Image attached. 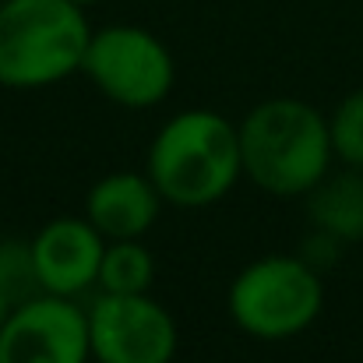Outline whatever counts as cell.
Wrapping results in <instances>:
<instances>
[{"instance_id": "6da1fadb", "label": "cell", "mask_w": 363, "mask_h": 363, "mask_svg": "<svg viewBox=\"0 0 363 363\" xmlns=\"http://www.w3.org/2000/svg\"><path fill=\"white\" fill-rule=\"evenodd\" d=\"M237 130L243 177L272 198H307L332 173L328 117L296 96L257 103Z\"/></svg>"}, {"instance_id": "7a4b0ae2", "label": "cell", "mask_w": 363, "mask_h": 363, "mask_svg": "<svg viewBox=\"0 0 363 363\" xmlns=\"http://www.w3.org/2000/svg\"><path fill=\"white\" fill-rule=\"evenodd\" d=\"M145 173L166 205L208 208L240 184V130L216 110H180L155 130Z\"/></svg>"}, {"instance_id": "3957f363", "label": "cell", "mask_w": 363, "mask_h": 363, "mask_svg": "<svg viewBox=\"0 0 363 363\" xmlns=\"http://www.w3.org/2000/svg\"><path fill=\"white\" fill-rule=\"evenodd\" d=\"M89 39L74 0H0V89L39 92L82 74Z\"/></svg>"}, {"instance_id": "277c9868", "label": "cell", "mask_w": 363, "mask_h": 363, "mask_svg": "<svg viewBox=\"0 0 363 363\" xmlns=\"http://www.w3.org/2000/svg\"><path fill=\"white\" fill-rule=\"evenodd\" d=\"M226 311L243 335L257 342L296 339L325 311V275L300 254L254 257L233 275Z\"/></svg>"}, {"instance_id": "5b68a950", "label": "cell", "mask_w": 363, "mask_h": 363, "mask_svg": "<svg viewBox=\"0 0 363 363\" xmlns=\"http://www.w3.org/2000/svg\"><path fill=\"white\" fill-rule=\"evenodd\" d=\"M82 74L113 106L152 110L169 99L177 85V60L155 32L141 25H106L92 28Z\"/></svg>"}, {"instance_id": "8992f818", "label": "cell", "mask_w": 363, "mask_h": 363, "mask_svg": "<svg viewBox=\"0 0 363 363\" xmlns=\"http://www.w3.org/2000/svg\"><path fill=\"white\" fill-rule=\"evenodd\" d=\"M89 311L92 363H173L177 318L152 293H96Z\"/></svg>"}, {"instance_id": "52a82bcc", "label": "cell", "mask_w": 363, "mask_h": 363, "mask_svg": "<svg viewBox=\"0 0 363 363\" xmlns=\"http://www.w3.org/2000/svg\"><path fill=\"white\" fill-rule=\"evenodd\" d=\"M0 363H92L89 311L53 293L14 303L0 325Z\"/></svg>"}, {"instance_id": "ba28073f", "label": "cell", "mask_w": 363, "mask_h": 363, "mask_svg": "<svg viewBox=\"0 0 363 363\" xmlns=\"http://www.w3.org/2000/svg\"><path fill=\"white\" fill-rule=\"evenodd\" d=\"M106 237L85 216H57L32 237V257L43 293L53 296H85L99 286Z\"/></svg>"}, {"instance_id": "9c48e42d", "label": "cell", "mask_w": 363, "mask_h": 363, "mask_svg": "<svg viewBox=\"0 0 363 363\" xmlns=\"http://www.w3.org/2000/svg\"><path fill=\"white\" fill-rule=\"evenodd\" d=\"M162 194L148 173L117 169L99 177L85 194V219L106 240H145L162 216Z\"/></svg>"}, {"instance_id": "30bf717a", "label": "cell", "mask_w": 363, "mask_h": 363, "mask_svg": "<svg viewBox=\"0 0 363 363\" xmlns=\"http://www.w3.org/2000/svg\"><path fill=\"white\" fill-rule=\"evenodd\" d=\"M307 219L311 226L339 237L342 243L363 240V169L346 166L328 173L307 194Z\"/></svg>"}, {"instance_id": "8fae6325", "label": "cell", "mask_w": 363, "mask_h": 363, "mask_svg": "<svg viewBox=\"0 0 363 363\" xmlns=\"http://www.w3.org/2000/svg\"><path fill=\"white\" fill-rule=\"evenodd\" d=\"M155 257L141 240H106L96 293H152Z\"/></svg>"}, {"instance_id": "7c38bea8", "label": "cell", "mask_w": 363, "mask_h": 363, "mask_svg": "<svg viewBox=\"0 0 363 363\" xmlns=\"http://www.w3.org/2000/svg\"><path fill=\"white\" fill-rule=\"evenodd\" d=\"M0 293L11 303H25L43 293L32 257V237H0Z\"/></svg>"}, {"instance_id": "4fadbf2b", "label": "cell", "mask_w": 363, "mask_h": 363, "mask_svg": "<svg viewBox=\"0 0 363 363\" xmlns=\"http://www.w3.org/2000/svg\"><path fill=\"white\" fill-rule=\"evenodd\" d=\"M332 130V148L342 166L363 169V89L350 92L328 117Z\"/></svg>"}, {"instance_id": "5bb4252c", "label": "cell", "mask_w": 363, "mask_h": 363, "mask_svg": "<svg viewBox=\"0 0 363 363\" xmlns=\"http://www.w3.org/2000/svg\"><path fill=\"white\" fill-rule=\"evenodd\" d=\"M342 250H346V243L339 240V237H332V233H325V230H318V226H311V233L300 240V257L314 268V272H328V268H335L339 264V257H342Z\"/></svg>"}, {"instance_id": "9a60e30c", "label": "cell", "mask_w": 363, "mask_h": 363, "mask_svg": "<svg viewBox=\"0 0 363 363\" xmlns=\"http://www.w3.org/2000/svg\"><path fill=\"white\" fill-rule=\"evenodd\" d=\"M11 307H14V303H11V300H7V296L0 293V325L7 321V314H11Z\"/></svg>"}, {"instance_id": "2e32d148", "label": "cell", "mask_w": 363, "mask_h": 363, "mask_svg": "<svg viewBox=\"0 0 363 363\" xmlns=\"http://www.w3.org/2000/svg\"><path fill=\"white\" fill-rule=\"evenodd\" d=\"M74 4H82V7H96V4H106V0H74Z\"/></svg>"}]
</instances>
